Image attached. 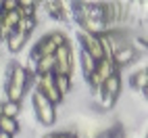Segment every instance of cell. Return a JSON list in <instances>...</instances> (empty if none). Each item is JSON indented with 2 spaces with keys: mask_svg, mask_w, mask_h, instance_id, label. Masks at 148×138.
<instances>
[{
  "mask_svg": "<svg viewBox=\"0 0 148 138\" xmlns=\"http://www.w3.org/2000/svg\"><path fill=\"white\" fill-rule=\"evenodd\" d=\"M36 73L32 69L23 67L19 61H8L4 67V94H6V101H13V103H21L25 92L29 90Z\"/></svg>",
  "mask_w": 148,
  "mask_h": 138,
  "instance_id": "1",
  "label": "cell"
},
{
  "mask_svg": "<svg viewBox=\"0 0 148 138\" xmlns=\"http://www.w3.org/2000/svg\"><path fill=\"white\" fill-rule=\"evenodd\" d=\"M65 42H69L65 29H50V32H46L44 36L38 38L36 44L32 46V52H29V63H36L38 59H42V57H54L56 48L63 46Z\"/></svg>",
  "mask_w": 148,
  "mask_h": 138,
  "instance_id": "2",
  "label": "cell"
},
{
  "mask_svg": "<svg viewBox=\"0 0 148 138\" xmlns=\"http://www.w3.org/2000/svg\"><path fill=\"white\" fill-rule=\"evenodd\" d=\"M32 107H34L36 119L40 121L42 126L50 128V126H54V124L58 121V111H56V107H54L50 101H46L42 94H38V92L32 94Z\"/></svg>",
  "mask_w": 148,
  "mask_h": 138,
  "instance_id": "3",
  "label": "cell"
},
{
  "mask_svg": "<svg viewBox=\"0 0 148 138\" xmlns=\"http://www.w3.org/2000/svg\"><path fill=\"white\" fill-rule=\"evenodd\" d=\"M117 71H119V69L115 67L113 59H102V61H98L94 73L88 77V90H90V94H92V96L98 94V92H100V88H102V84H104L113 73H117Z\"/></svg>",
  "mask_w": 148,
  "mask_h": 138,
  "instance_id": "4",
  "label": "cell"
},
{
  "mask_svg": "<svg viewBox=\"0 0 148 138\" xmlns=\"http://www.w3.org/2000/svg\"><path fill=\"white\" fill-rule=\"evenodd\" d=\"M73 67H75L73 44L65 42L63 46H58L56 52H54V75H69V77H71Z\"/></svg>",
  "mask_w": 148,
  "mask_h": 138,
  "instance_id": "5",
  "label": "cell"
},
{
  "mask_svg": "<svg viewBox=\"0 0 148 138\" xmlns=\"http://www.w3.org/2000/svg\"><path fill=\"white\" fill-rule=\"evenodd\" d=\"M34 82H36V90L38 94H42L46 101H50L54 107L58 105H63L65 103V98L56 92V88H54V80H52V75H36L34 77Z\"/></svg>",
  "mask_w": 148,
  "mask_h": 138,
  "instance_id": "6",
  "label": "cell"
},
{
  "mask_svg": "<svg viewBox=\"0 0 148 138\" xmlns=\"http://www.w3.org/2000/svg\"><path fill=\"white\" fill-rule=\"evenodd\" d=\"M77 42H79V50L90 55L96 63L104 59V52H102V46H100L98 36H92V34H86V32H79V29H77Z\"/></svg>",
  "mask_w": 148,
  "mask_h": 138,
  "instance_id": "7",
  "label": "cell"
},
{
  "mask_svg": "<svg viewBox=\"0 0 148 138\" xmlns=\"http://www.w3.org/2000/svg\"><path fill=\"white\" fill-rule=\"evenodd\" d=\"M140 57H142V55L138 52L134 46H123V48H119V50L113 55V63H115L117 69H121V67H130V65H134Z\"/></svg>",
  "mask_w": 148,
  "mask_h": 138,
  "instance_id": "8",
  "label": "cell"
},
{
  "mask_svg": "<svg viewBox=\"0 0 148 138\" xmlns=\"http://www.w3.org/2000/svg\"><path fill=\"white\" fill-rule=\"evenodd\" d=\"M27 42H29V38H27L25 34H21V32H13V34L4 40L6 52H11V55H19V52H21L23 48L27 46Z\"/></svg>",
  "mask_w": 148,
  "mask_h": 138,
  "instance_id": "9",
  "label": "cell"
},
{
  "mask_svg": "<svg viewBox=\"0 0 148 138\" xmlns=\"http://www.w3.org/2000/svg\"><path fill=\"white\" fill-rule=\"evenodd\" d=\"M44 8L50 19H54V21H61V23H67L69 19H71V15L67 13V4L65 2H44Z\"/></svg>",
  "mask_w": 148,
  "mask_h": 138,
  "instance_id": "10",
  "label": "cell"
},
{
  "mask_svg": "<svg viewBox=\"0 0 148 138\" xmlns=\"http://www.w3.org/2000/svg\"><path fill=\"white\" fill-rule=\"evenodd\" d=\"M32 71L36 75H52L54 73V57H42L34 63Z\"/></svg>",
  "mask_w": 148,
  "mask_h": 138,
  "instance_id": "11",
  "label": "cell"
},
{
  "mask_svg": "<svg viewBox=\"0 0 148 138\" xmlns=\"http://www.w3.org/2000/svg\"><path fill=\"white\" fill-rule=\"evenodd\" d=\"M130 86L134 88V90H140V92L146 96V88H148V69H146V65L140 69V71H136V73L132 75Z\"/></svg>",
  "mask_w": 148,
  "mask_h": 138,
  "instance_id": "12",
  "label": "cell"
},
{
  "mask_svg": "<svg viewBox=\"0 0 148 138\" xmlns=\"http://www.w3.org/2000/svg\"><path fill=\"white\" fill-rule=\"evenodd\" d=\"M52 80H54V88H56V92L61 94L63 98L69 96V92L73 90V80L69 75H54L52 73Z\"/></svg>",
  "mask_w": 148,
  "mask_h": 138,
  "instance_id": "13",
  "label": "cell"
},
{
  "mask_svg": "<svg viewBox=\"0 0 148 138\" xmlns=\"http://www.w3.org/2000/svg\"><path fill=\"white\" fill-rule=\"evenodd\" d=\"M0 132L11 134V136H17L19 132H21V124H19V119H11V117L0 115Z\"/></svg>",
  "mask_w": 148,
  "mask_h": 138,
  "instance_id": "14",
  "label": "cell"
},
{
  "mask_svg": "<svg viewBox=\"0 0 148 138\" xmlns=\"http://www.w3.org/2000/svg\"><path fill=\"white\" fill-rule=\"evenodd\" d=\"M19 113H21V103H13V101H4L0 103V115L11 117V119H17Z\"/></svg>",
  "mask_w": 148,
  "mask_h": 138,
  "instance_id": "15",
  "label": "cell"
},
{
  "mask_svg": "<svg viewBox=\"0 0 148 138\" xmlns=\"http://www.w3.org/2000/svg\"><path fill=\"white\" fill-rule=\"evenodd\" d=\"M38 6H40V2H34V0H29V2H25V0H19L17 2V13L19 17H36V11Z\"/></svg>",
  "mask_w": 148,
  "mask_h": 138,
  "instance_id": "16",
  "label": "cell"
},
{
  "mask_svg": "<svg viewBox=\"0 0 148 138\" xmlns=\"http://www.w3.org/2000/svg\"><path fill=\"white\" fill-rule=\"evenodd\" d=\"M79 67H82V73L84 77L88 80L92 73H94V69H96V61L90 57V55H86L84 50H79Z\"/></svg>",
  "mask_w": 148,
  "mask_h": 138,
  "instance_id": "17",
  "label": "cell"
},
{
  "mask_svg": "<svg viewBox=\"0 0 148 138\" xmlns=\"http://www.w3.org/2000/svg\"><path fill=\"white\" fill-rule=\"evenodd\" d=\"M54 138H77L73 132H65V130H61V132H54Z\"/></svg>",
  "mask_w": 148,
  "mask_h": 138,
  "instance_id": "18",
  "label": "cell"
},
{
  "mask_svg": "<svg viewBox=\"0 0 148 138\" xmlns=\"http://www.w3.org/2000/svg\"><path fill=\"white\" fill-rule=\"evenodd\" d=\"M0 138H15V136H11V134H4V132H0Z\"/></svg>",
  "mask_w": 148,
  "mask_h": 138,
  "instance_id": "19",
  "label": "cell"
}]
</instances>
